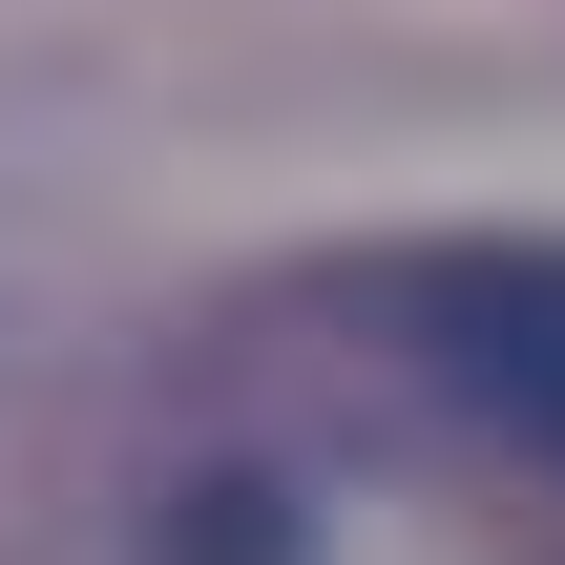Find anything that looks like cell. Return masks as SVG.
Masks as SVG:
<instances>
[{
  "mask_svg": "<svg viewBox=\"0 0 565 565\" xmlns=\"http://www.w3.org/2000/svg\"><path fill=\"white\" fill-rule=\"evenodd\" d=\"M440 356H461V398H482V419H503L524 461H565V252H524V273H482Z\"/></svg>",
  "mask_w": 565,
  "mask_h": 565,
  "instance_id": "obj_1",
  "label": "cell"
},
{
  "mask_svg": "<svg viewBox=\"0 0 565 565\" xmlns=\"http://www.w3.org/2000/svg\"><path fill=\"white\" fill-rule=\"evenodd\" d=\"M294 524H273V482H189L168 524H147V565H273Z\"/></svg>",
  "mask_w": 565,
  "mask_h": 565,
  "instance_id": "obj_2",
  "label": "cell"
}]
</instances>
